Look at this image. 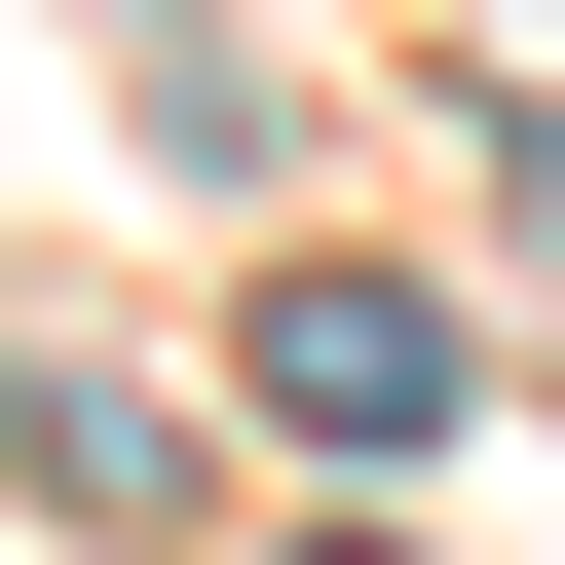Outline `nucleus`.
I'll return each instance as SVG.
<instances>
[{"label": "nucleus", "mask_w": 565, "mask_h": 565, "mask_svg": "<svg viewBox=\"0 0 565 565\" xmlns=\"http://www.w3.org/2000/svg\"><path fill=\"white\" fill-rule=\"evenodd\" d=\"M264 415H302V452H415V415H452V302L302 264V302H264Z\"/></svg>", "instance_id": "obj_1"}]
</instances>
